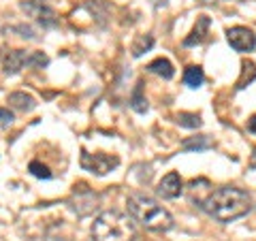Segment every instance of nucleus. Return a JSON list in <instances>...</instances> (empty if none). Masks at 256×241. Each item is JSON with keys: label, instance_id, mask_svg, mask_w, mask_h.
I'll list each match as a JSON object with an SVG mask.
<instances>
[{"label": "nucleus", "instance_id": "obj_1", "mask_svg": "<svg viewBox=\"0 0 256 241\" xmlns=\"http://www.w3.org/2000/svg\"><path fill=\"white\" fill-rule=\"evenodd\" d=\"M250 207H252L250 194L239 188H233V186H224V188L214 190L210 196L201 200V210L222 224L242 218V216L250 212Z\"/></svg>", "mask_w": 256, "mask_h": 241}, {"label": "nucleus", "instance_id": "obj_2", "mask_svg": "<svg viewBox=\"0 0 256 241\" xmlns=\"http://www.w3.org/2000/svg\"><path fill=\"white\" fill-rule=\"evenodd\" d=\"M126 210L130 214V218H134L148 230L166 232L173 228V216L146 194H130L126 200Z\"/></svg>", "mask_w": 256, "mask_h": 241}, {"label": "nucleus", "instance_id": "obj_3", "mask_svg": "<svg viewBox=\"0 0 256 241\" xmlns=\"http://www.w3.org/2000/svg\"><path fill=\"white\" fill-rule=\"evenodd\" d=\"M94 241H134L137 230L130 218L120 212H102L92 224Z\"/></svg>", "mask_w": 256, "mask_h": 241}, {"label": "nucleus", "instance_id": "obj_4", "mask_svg": "<svg viewBox=\"0 0 256 241\" xmlns=\"http://www.w3.org/2000/svg\"><path fill=\"white\" fill-rule=\"evenodd\" d=\"M118 164H120L118 156H111V154H88V152H82V168H86V171H90L94 175H98V178L111 173Z\"/></svg>", "mask_w": 256, "mask_h": 241}, {"label": "nucleus", "instance_id": "obj_5", "mask_svg": "<svg viewBox=\"0 0 256 241\" xmlns=\"http://www.w3.org/2000/svg\"><path fill=\"white\" fill-rule=\"evenodd\" d=\"M22 9L26 11L30 18H34L43 28H52L58 24V18H56V11L50 4H45L43 0H26L22 2Z\"/></svg>", "mask_w": 256, "mask_h": 241}, {"label": "nucleus", "instance_id": "obj_6", "mask_svg": "<svg viewBox=\"0 0 256 241\" xmlns=\"http://www.w3.org/2000/svg\"><path fill=\"white\" fill-rule=\"evenodd\" d=\"M226 41L235 52H252L256 47V34L246 26H235L226 30Z\"/></svg>", "mask_w": 256, "mask_h": 241}, {"label": "nucleus", "instance_id": "obj_7", "mask_svg": "<svg viewBox=\"0 0 256 241\" xmlns=\"http://www.w3.org/2000/svg\"><path fill=\"white\" fill-rule=\"evenodd\" d=\"M2 66L6 75H18L22 68L30 66V52L24 50H11L2 54Z\"/></svg>", "mask_w": 256, "mask_h": 241}, {"label": "nucleus", "instance_id": "obj_8", "mask_svg": "<svg viewBox=\"0 0 256 241\" xmlns=\"http://www.w3.org/2000/svg\"><path fill=\"white\" fill-rule=\"evenodd\" d=\"M73 210L79 214V216H88L94 207H96V194L92 190H88V186L79 184V188L75 186V194H73Z\"/></svg>", "mask_w": 256, "mask_h": 241}, {"label": "nucleus", "instance_id": "obj_9", "mask_svg": "<svg viewBox=\"0 0 256 241\" xmlns=\"http://www.w3.org/2000/svg\"><path fill=\"white\" fill-rule=\"evenodd\" d=\"M158 194L162 196V198H178L180 194H182V178H180V173H175V171H171V173H166L162 180H160V184H158Z\"/></svg>", "mask_w": 256, "mask_h": 241}, {"label": "nucleus", "instance_id": "obj_10", "mask_svg": "<svg viewBox=\"0 0 256 241\" xmlns=\"http://www.w3.org/2000/svg\"><path fill=\"white\" fill-rule=\"evenodd\" d=\"M210 26H212V20L207 18V15H201V18L196 20V26L192 28V32H190V36H186L184 38V45L186 47H192V45H198L205 38V34H207V30H210Z\"/></svg>", "mask_w": 256, "mask_h": 241}, {"label": "nucleus", "instance_id": "obj_11", "mask_svg": "<svg viewBox=\"0 0 256 241\" xmlns=\"http://www.w3.org/2000/svg\"><path fill=\"white\" fill-rule=\"evenodd\" d=\"M9 105L13 107V109H18V111H32L36 107V100L32 98L30 94H26V92H13V94H9Z\"/></svg>", "mask_w": 256, "mask_h": 241}, {"label": "nucleus", "instance_id": "obj_12", "mask_svg": "<svg viewBox=\"0 0 256 241\" xmlns=\"http://www.w3.org/2000/svg\"><path fill=\"white\" fill-rule=\"evenodd\" d=\"M148 70H150V73H154V75H158V77H162V79H171L175 75L173 64L166 60V58H156L154 62H150L148 64Z\"/></svg>", "mask_w": 256, "mask_h": 241}, {"label": "nucleus", "instance_id": "obj_13", "mask_svg": "<svg viewBox=\"0 0 256 241\" xmlns=\"http://www.w3.org/2000/svg\"><path fill=\"white\" fill-rule=\"evenodd\" d=\"M210 148H214V141L207 134L190 136V139H186L182 143V150H186V152H203V150H210Z\"/></svg>", "mask_w": 256, "mask_h": 241}, {"label": "nucleus", "instance_id": "obj_14", "mask_svg": "<svg viewBox=\"0 0 256 241\" xmlns=\"http://www.w3.org/2000/svg\"><path fill=\"white\" fill-rule=\"evenodd\" d=\"M152 47H154V36L152 34H141L134 38V43L130 47V52H132V58H139V56H143L146 52H150Z\"/></svg>", "mask_w": 256, "mask_h": 241}, {"label": "nucleus", "instance_id": "obj_15", "mask_svg": "<svg viewBox=\"0 0 256 241\" xmlns=\"http://www.w3.org/2000/svg\"><path fill=\"white\" fill-rule=\"evenodd\" d=\"M242 68L244 70H242V77H239V82H237V90H244V88H248L256 79V64L254 62H244Z\"/></svg>", "mask_w": 256, "mask_h": 241}, {"label": "nucleus", "instance_id": "obj_16", "mask_svg": "<svg viewBox=\"0 0 256 241\" xmlns=\"http://www.w3.org/2000/svg\"><path fill=\"white\" fill-rule=\"evenodd\" d=\"M203 79H205V75H203L201 66H188L186 73H184V82H186L188 88H198L203 84Z\"/></svg>", "mask_w": 256, "mask_h": 241}, {"label": "nucleus", "instance_id": "obj_17", "mask_svg": "<svg viewBox=\"0 0 256 241\" xmlns=\"http://www.w3.org/2000/svg\"><path fill=\"white\" fill-rule=\"evenodd\" d=\"M130 107L137 111V114H146L148 111V100L143 98V82H139L137 88H134V92L130 96Z\"/></svg>", "mask_w": 256, "mask_h": 241}, {"label": "nucleus", "instance_id": "obj_18", "mask_svg": "<svg viewBox=\"0 0 256 241\" xmlns=\"http://www.w3.org/2000/svg\"><path fill=\"white\" fill-rule=\"evenodd\" d=\"M178 124L184 128H201L203 120L198 114H186V111H182V114H178Z\"/></svg>", "mask_w": 256, "mask_h": 241}, {"label": "nucleus", "instance_id": "obj_19", "mask_svg": "<svg viewBox=\"0 0 256 241\" xmlns=\"http://www.w3.org/2000/svg\"><path fill=\"white\" fill-rule=\"evenodd\" d=\"M28 171L34 175V178H38V180H52V171L45 164L38 162V160H32V162L28 164Z\"/></svg>", "mask_w": 256, "mask_h": 241}, {"label": "nucleus", "instance_id": "obj_20", "mask_svg": "<svg viewBox=\"0 0 256 241\" xmlns=\"http://www.w3.org/2000/svg\"><path fill=\"white\" fill-rule=\"evenodd\" d=\"M47 56L43 54V52H30V66L32 68H43V66H47Z\"/></svg>", "mask_w": 256, "mask_h": 241}, {"label": "nucleus", "instance_id": "obj_21", "mask_svg": "<svg viewBox=\"0 0 256 241\" xmlns=\"http://www.w3.org/2000/svg\"><path fill=\"white\" fill-rule=\"evenodd\" d=\"M11 122H13V114L9 109L0 107V124H11Z\"/></svg>", "mask_w": 256, "mask_h": 241}, {"label": "nucleus", "instance_id": "obj_22", "mask_svg": "<svg viewBox=\"0 0 256 241\" xmlns=\"http://www.w3.org/2000/svg\"><path fill=\"white\" fill-rule=\"evenodd\" d=\"M248 130H250L252 134H256V116H252L250 120H248Z\"/></svg>", "mask_w": 256, "mask_h": 241}, {"label": "nucleus", "instance_id": "obj_23", "mask_svg": "<svg viewBox=\"0 0 256 241\" xmlns=\"http://www.w3.org/2000/svg\"><path fill=\"white\" fill-rule=\"evenodd\" d=\"M166 2H169V0H154L156 6H162V4H166Z\"/></svg>", "mask_w": 256, "mask_h": 241}, {"label": "nucleus", "instance_id": "obj_24", "mask_svg": "<svg viewBox=\"0 0 256 241\" xmlns=\"http://www.w3.org/2000/svg\"><path fill=\"white\" fill-rule=\"evenodd\" d=\"M254 160H256V148H254Z\"/></svg>", "mask_w": 256, "mask_h": 241}]
</instances>
